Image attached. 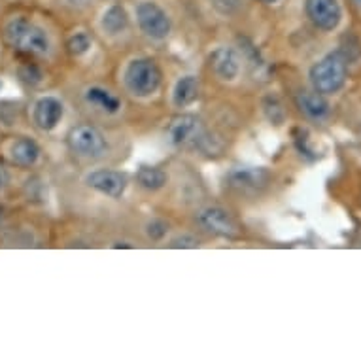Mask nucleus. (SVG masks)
I'll list each match as a JSON object with an SVG mask.
<instances>
[{"instance_id":"obj_1","label":"nucleus","mask_w":361,"mask_h":361,"mask_svg":"<svg viewBox=\"0 0 361 361\" xmlns=\"http://www.w3.org/2000/svg\"><path fill=\"white\" fill-rule=\"evenodd\" d=\"M2 38L8 48L21 55L42 57L48 55L51 42L46 29L38 25L29 16H13L2 27Z\"/></svg>"},{"instance_id":"obj_2","label":"nucleus","mask_w":361,"mask_h":361,"mask_svg":"<svg viewBox=\"0 0 361 361\" xmlns=\"http://www.w3.org/2000/svg\"><path fill=\"white\" fill-rule=\"evenodd\" d=\"M348 76L346 55L343 51H331L310 68V82L322 95H333L343 89Z\"/></svg>"},{"instance_id":"obj_3","label":"nucleus","mask_w":361,"mask_h":361,"mask_svg":"<svg viewBox=\"0 0 361 361\" xmlns=\"http://www.w3.org/2000/svg\"><path fill=\"white\" fill-rule=\"evenodd\" d=\"M166 135H169V140L171 144H174L176 148H204V144L208 140L207 129H204V125L197 116H190V114H185V116H178L171 121L169 125V130H166Z\"/></svg>"},{"instance_id":"obj_4","label":"nucleus","mask_w":361,"mask_h":361,"mask_svg":"<svg viewBox=\"0 0 361 361\" xmlns=\"http://www.w3.org/2000/svg\"><path fill=\"white\" fill-rule=\"evenodd\" d=\"M135 18L144 35L154 38V40H163L171 32V18L159 2L155 0H138L135 4Z\"/></svg>"},{"instance_id":"obj_5","label":"nucleus","mask_w":361,"mask_h":361,"mask_svg":"<svg viewBox=\"0 0 361 361\" xmlns=\"http://www.w3.org/2000/svg\"><path fill=\"white\" fill-rule=\"evenodd\" d=\"M125 80L130 93L137 97H148L159 87L161 71L152 59H137L127 68Z\"/></svg>"},{"instance_id":"obj_6","label":"nucleus","mask_w":361,"mask_h":361,"mask_svg":"<svg viewBox=\"0 0 361 361\" xmlns=\"http://www.w3.org/2000/svg\"><path fill=\"white\" fill-rule=\"evenodd\" d=\"M68 146L74 154L97 159L108 152L106 138L93 125H76L68 133Z\"/></svg>"},{"instance_id":"obj_7","label":"nucleus","mask_w":361,"mask_h":361,"mask_svg":"<svg viewBox=\"0 0 361 361\" xmlns=\"http://www.w3.org/2000/svg\"><path fill=\"white\" fill-rule=\"evenodd\" d=\"M305 16L314 29L331 32L344 18V6L341 0H305Z\"/></svg>"},{"instance_id":"obj_8","label":"nucleus","mask_w":361,"mask_h":361,"mask_svg":"<svg viewBox=\"0 0 361 361\" xmlns=\"http://www.w3.org/2000/svg\"><path fill=\"white\" fill-rule=\"evenodd\" d=\"M197 224L201 225L202 229L208 233H212L216 237L224 238H237L240 235V225L233 214L219 207H207L201 208L197 212Z\"/></svg>"},{"instance_id":"obj_9","label":"nucleus","mask_w":361,"mask_h":361,"mask_svg":"<svg viewBox=\"0 0 361 361\" xmlns=\"http://www.w3.org/2000/svg\"><path fill=\"white\" fill-rule=\"evenodd\" d=\"M269 172L265 169H254V166H244L235 169L227 174V185L238 195H255L261 190H265L269 184Z\"/></svg>"},{"instance_id":"obj_10","label":"nucleus","mask_w":361,"mask_h":361,"mask_svg":"<svg viewBox=\"0 0 361 361\" xmlns=\"http://www.w3.org/2000/svg\"><path fill=\"white\" fill-rule=\"evenodd\" d=\"M87 184L89 188H93V190H97L102 195L114 197L116 199V197H121V193L125 191L127 180H125L121 172L102 169V171H95L89 174Z\"/></svg>"},{"instance_id":"obj_11","label":"nucleus","mask_w":361,"mask_h":361,"mask_svg":"<svg viewBox=\"0 0 361 361\" xmlns=\"http://www.w3.org/2000/svg\"><path fill=\"white\" fill-rule=\"evenodd\" d=\"M63 102L55 97H42L35 106V123L38 129L51 130L63 118Z\"/></svg>"},{"instance_id":"obj_12","label":"nucleus","mask_w":361,"mask_h":361,"mask_svg":"<svg viewBox=\"0 0 361 361\" xmlns=\"http://www.w3.org/2000/svg\"><path fill=\"white\" fill-rule=\"evenodd\" d=\"M212 68L214 74L224 80V82H231L238 76L240 72V59H238L237 51L233 48H218L212 54Z\"/></svg>"},{"instance_id":"obj_13","label":"nucleus","mask_w":361,"mask_h":361,"mask_svg":"<svg viewBox=\"0 0 361 361\" xmlns=\"http://www.w3.org/2000/svg\"><path fill=\"white\" fill-rule=\"evenodd\" d=\"M130 16L127 8L119 2H112L102 10L101 16V29L110 36H118L129 29Z\"/></svg>"},{"instance_id":"obj_14","label":"nucleus","mask_w":361,"mask_h":361,"mask_svg":"<svg viewBox=\"0 0 361 361\" xmlns=\"http://www.w3.org/2000/svg\"><path fill=\"white\" fill-rule=\"evenodd\" d=\"M297 106L308 119H314V121H322L329 114V102L316 89L314 91H299L297 93Z\"/></svg>"},{"instance_id":"obj_15","label":"nucleus","mask_w":361,"mask_h":361,"mask_svg":"<svg viewBox=\"0 0 361 361\" xmlns=\"http://www.w3.org/2000/svg\"><path fill=\"white\" fill-rule=\"evenodd\" d=\"M8 155H10V161L13 165L30 169V166L36 165V161L40 159V148H38V144L35 140L19 137L10 144Z\"/></svg>"},{"instance_id":"obj_16","label":"nucleus","mask_w":361,"mask_h":361,"mask_svg":"<svg viewBox=\"0 0 361 361\" xmlns=\"http://www.w3.org/2000/svg\"><path fill=\"white\" fill-rule=\"evenodd\" d=\"M85 101L93 104L104 114H118L121 110V99L114 95L110 89H104L101 85H93L85 91Z\"/></svg>"},{"instance_id":"obj_17","label":"nucleus","mask_w":361,"mask_h":361,"mask_svg":"<svg viewBox=\"0 0 361 361\" xmlns=\"http://www.w3.org/2000/svg\"><path fill=\"white\" fill-rule=\"evenodd\" d=\"M197 99H199V82L193 76L182 78L174 89V104L178 108H184L190 106Z\"/></svg>"},{"instance_id":"obj_18","label":"nucleus","mask_w":361,"mask_h":361,"mask_svg":"<svg viewBox=\"0 0 361 361\" xmlns=\"http://www.w3.org/2000/svg\"><path fill=\"white\" fill-rule=\"evenodd\" d=\"M137 180L144 190L157 191L166 184L169 176H166L165 172L161 171V169H155V166H142V169L138 171Z\"/></svg>"},{"instance_id":"obj_19","label":"nucleus","mask_w":361,"mask_h":361,"mask_svg":"<svg viewBox=\"0 0 361 361\" xmlns=\"http://www.w3.org/2000/svg\"><path fill=\"white\" fill-rule=\"evenodd\" d=\"M207 2L212 8V12L221 18H235L248 4V0H207Z\"/></svg>"},{"instance_id":"obj_20","label":"nucleus","mask_w":361,"mask_h":361,"mask_svg":"<svg viewBox=\"0 0 361 361\" xmlns=\"http://www.w3.org/2000/svg\"><path fill=\"white\" fill-rule=\"evenodd\" d=\"M66 48H68V51H71L72 55H83L85 51H87L89 48H91V38H89L87 32H74V35L68 38V42H66Z\"/></svg>"},{"instance_id":"obj_21","label":"nucleus","mask_w":361,"mask_h":361,"mask_svg":"<svg viewBox=\"0 0 361 361\" xmlns=\"http://www.w3.org/2000/svg\"><path fill=\"white\" fill-rule=\"evenodd\" d=\"M171 246L172 248H195V246H199V240L193 235H182V237L174 238Z\"/></svg>"},{"instance_id":"obj_22","label":"nucleus","mask_w":361,"mask_h":361,"mask_svg":"<svg viewBox=\"0 0 361 361\" xmlns=\"http://www.w3.org/2000/svg\"><path fill=\"white\" fill-rule=\"evenodd\" d=\"M166 233V224L165 221H159V219H155V221H152V224L148 225V235L154 240H159L163 235Z\"/></svg>"},{"instance_id":"obj_23","label":"nucleus","mask_w":361,"mask_h":361,"mask_svg":"<svg viewBox=\"0 0 361 361\" xmlns=\"http://www.w3.org/2000/svg\"><path fill=\"white\" fill-rule=\"evenodd\" d=\"M61 2H65L66 6L76 8V10H85V8L93 6L97 0H61Z\"/></svg>"},{"instance_id":"obj_24","label":"nucleus","mask_w":361,"mask_h":361,"mask_svg":"<svg viewBox=\"0 0 361 361\" xmlns=\"http://www.w3.org/2000/svg\"><path fill=\"white\" fill-rule=\"evenodd\" d=\"M6 185H8V172L6 169H4V165L0 163V191L4 190Z\"/></svg>"},{"instance_id":"obj_25","label":"nucleus","mask_w":361,"mask_h":361,"mask_svg":"<svg viewBox=\"0 0 361 361\" xmlns=\"http://www.w3.org/2000/svg\"><path fill=\"white\" fill-rule=\"evenodd\" d=\"M350 4H352L357 12H361V0H350Z\"/></svg>"},{"instance_id":"obj_26","label":"nucleus","mask_w":361,"mask_h":361,"mask_svg":"<svg viewBox=\"0 0 361 361\" xmlns=\"http://www.w3.org/2000/svg\"><path fill=\"white\" fill-rule=\"evenodd\" d=\"M257 2H261V4H267V6H273V4H276V2H280V0H257Z\"/></svg>"}]
</instances>
